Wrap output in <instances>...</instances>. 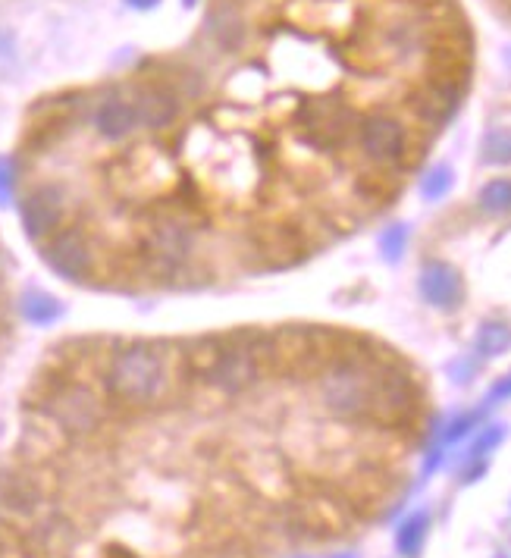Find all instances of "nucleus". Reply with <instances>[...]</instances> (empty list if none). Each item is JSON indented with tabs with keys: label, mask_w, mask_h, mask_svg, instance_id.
Returning <instances> with one entry per match:
<instances>
[{
	"label": "nucleus",
	"mask_w": 511,
	"mask_h": 558,
	"mask_svg": "<svg viewBox=\"0 0 511 558\" xmlns=\"http://www.w3.org/2000/svg\"><path fill=\"white\" fill-rule=\"evenodd\" d=\"M167 389V361L151 342L123 345L107 367V392L123 405H151Z\"/></svg>",
	"instance_id": "nucleus-1"
},
{
	"label": "nucleus",
	"mask_w": 511,
	"mask_h": 558,
	"mask_svg": "<svg viewBox=\"0 0 511 558\" xmlns=\"http://www.w3.org/2000/svg\"><path fill=\"white\" fill-rule=\"evenodd\" d=\"M374 386H377V367L345 358L323 370L320 402L336 417L361 421V417H370V408H374Z\"/></svg>",
	"instance_id": "nucleus-2"
},
{
	"label": "nucleus",
	"mask_w": 511,
	"mask_h": 558,
	"mask_svg": "<svg viewBox=\"0 0 511 558\" xmlns=\"http://www.w3.org/2000/svg\"><path fill=\"white\" fill-rule=\"evenodd\" d=\"M207 383L226 395H239L258 386L261 380V358L258 348L248 342H226L220 345L211 364L204 370Z\"/></svg>",
	"instance_id": "nucleus-3"
},
{
	"label": "nucleus",
	"mask_w": 511,
	"mask_h": 558,
	"mask_svg": "<svg viewBox=\"0 0 511 558\" xmlns=\"http://www.w3.org/2000/svg\"><path fill=\"white\" fill-rule=\"evenodd\" d=\"M48 411H51L54 424L63 433H76V436H85L91 430H98L101 421H104L101 399L88 386H79V383H69V386L57 389Z\"/></svg>",
	"instance_id": "nucleus-4"
},
{
	"label": "nucleus",
	"mask_w": 511,
	"mask_h": 558,
	"mask_svg": "<svg viewBox=\"0 0 511 558\" xmlns=\"http://www.w3.org/2000/svg\"><path fill=\"white\" fill-rule=\"evenodd\" d=\"M44 261L69 283H82L95 267V248L79 226H66L57 229L51 239H44Z\"/></svg>",
	"instance_id": "nucleus-5"
},
{
	"label": "nucleus",
	"mask_w": 511,
	"mask_h": 558,
	"mask_svg": "<svg viewBox=\"0 0 511 558\" xmlns=\"http://www.w3.org/2000/svg\"><path fill=\"white\" fill-rule=\"evenodd\" d=\"M298 123L311 145L330 151L348 138V129H352V123H355V113L342 101H311L298 113Z\"/></svg>",
	"instance_id": "nucleus-6"
},
{
	"label": "nucleus",
	"mask_w": 511,
	"mask_h": 558,
	"mask_svg": "<svg viewBox=\"0 0 511 558\" xmlns=\"http://www.w3.org/2000/svg\"><path fill=\"white\" fill-rule=\"evenodd\" d=\"M192 248H195V236L182 220H157L145 239V258L157 270L173 273L192 258Z\"/></svg>",
	"instance_id": "nucleus-7"
},
{
	"label": "nucleus",
	"mask_w": 511,
	"mask_h": 558,
	"mask_svg": "<svg viewBox=\"0 0 511 558\" xmlns=\"http://www.w3.org/2000/svg\"><path fill=\"white\" fill-rule=\"evenodd\" d=\"M19 217H22V229L26 236L41 242L51 239L57 229H63V217H66V195L57 185H38L32 189L19 204Z\"/></svg>",
	"instance_id": "nucleus-8"
},
{
	"label": "nucleus",
	"mask_w": 511,
	"mask_h": 558,
	"mask_svg": "<svg viewBox=\"0 0 511 558\" xmlns=\"http://www.w3.org/2000/svg\"><path fill=\"white\" fill-rule=\"evenodd\" d=\"M405 129L392 116H367L361 123V148L377 164H399L405 157Z\"/></svg>",
	"instance_id": "nucleus-9"
},
{
	"label": "nucleus",
	"mask_w": 511,
	"mask_h": 558,
	"mask_svg": "<svg viewBox=\"0 0 511 558\" xmlns=\"http://www.w3.org/2000/svg\"><path fill=\"white\" fill-rule=\"evenodd\" d=\"M417 286H421V295H424L427 305H433L439 311H455L461 305V298H464L461 273L452 264H446V261L424 264Z\"/></svg>",
	"instance_id": "nucleus-10"
},
{
	"label": "nucleus",
	"mask_w": 511,
	"mask_h": 558,
	"mask_svg": "<svg viewBox=\"0 0 511 558\" xmlns=\"http://www.w3.org/2000/svg\"><path fill=\"white\" fill-rule=\"evenodd\" d=\"M132 107H135V116H138V126L154 129V132L173 126L176 116H179V98L173 95L170 88H164V85L138 88Z\"/></svg>",
	"instance_id": "nucleus-11"
},
{
	"label": "nucleus",
	"mask_w": 511,
	"mask_h": 558,
	"mask_svg": "<svg viewBox=\"0 0 511 558\" xmlns=\"http://www.w3.org/2000/svg\"><path fill=\"white\" fill-rule=\"evenodd\" d=\"M41 502H44V493L32 477L16 474V471L0 474V511H4V515L32 518L38 515Z\"/></svg>",
	"instance_id": "nucleus-12"
},
{
	"label": "nucleus",
	"mask_w": 511,
	"mask_h": 558,
	"mask_svg": "<svg viewBox=\"0 0 511 558\" xmlns=\"http://www.w3.org/2000/svg\"><path fill=\"white\" fill-rule=\"evenodd\" d=\"M135 126H138V116H135L132 101L107 98L95 110V129L101 138H107V142H123V138H129L135 132Z\"/></svg>",
	"instance_id": "nucleus-13"
},
{
	"label": "nucleus",
	"mask_w": 511,
	"mask_h": 558,
	"mask_svg": "<svg viewBox=\"0 0 511 558\" xmlns=\"http://www.w3.org/2000/svg\"><path fill=\"white\" fill-rule=\"evenodd\" d=\"M32 543L38 555H69V549H73V524L63 518L41 521L32 533Z\"/></svg>",
	"instance_id": "nucleus-14"
},
{
	"label": "nucleus",
	"mask_w": 511,
	"mask_h": 558,
	"mask_svg": "<svg viewBox=\"0 0 511 558\" xmlns=\"http://www.w3.org/2000/svg\"><path fill=\"white\" fill-rule=\"evenodd\" d=\"M455 104H458L455 88L446 85V82H439V85L424 88L414 107H417V113H421V116H427L430 123H446L449 116L455 113Z\"/></svg>",
	"instance_id": "nucleus-15"
},
{
	"label": "nucleus",
	"mask_w": 511,
	"mask_h": 558,
	"mask_svg": "<svg viewBox=\"0 0 511 558\" xmlns=\"http://www.w3.org/2000/svg\"><path fill=\"white\" fill-rule=\"evenodd\" d=\"M19 311L35 327H48V323H54L63 314V305L48 292H26L19 301Z\"/></svg>",
	"instance_id": "nucleus-16"
},
{
	"label": "nucleus",
	"mask_w": 511,
	"mask_h": 558,
	"mask_svg": "<svg viewBox=\"0 0 511 558\" xmlns=\"http://www.w3.org/2000/svg\"><path fill=\"white\" fill-rule=\"evenodd\" d=\"M511 348V327L505 320H486L477 333V355L480 358H496Z\"/></svg>",
	"instance_id": "nucleus-17"
},
{
	"label": "nucleus",
	"mask_w": 511,
	"mask_h": 558,
	"mask_svg": "<svg viewBox=\"0 0 511 558\" xmlns=\"http://www.w3.org/2000/svg\"><path fill=\"white\" fill-rule=\"evenodd\" d=\"M477 204H480V211L483 214H490V217H505V214H511V179H490L480 189V198H477Z\"/></svg>",
	"instance_id": "nucleus-18"
},
{
	"label": "nucleus",
	"mask_w": 511,
	"mask_h": 558,
	"mask_svg": "<svg viewBox=\"0 0 511 558\" xmlns=\"http://www.w3.org/2000/svg\"><path fill=\"white\" fill-rule=\"evenodd\" d=\"M427 527H430V518H427V511H417V515H411L399 533H396V546L405 558H414L417 552H421L424 540H427Z\"/></svg>",
	"instance_id": "nucleus-19"
},
{
	"label": "nucleus",
	"mask_w": 511,
	"mask_h": 558,
	"mask_svg": "<svg viewBox=\"0 0 511 558\" xmlns=\"http://www.w3.org/2000/svg\"><path fill=\"white\" fill-rule=\"evenodd\" d=\"M483 160L486 164H511V129L508 126H496L483 135Z\"/></svg>",
	"instance_id": "nucleus-20"
},
{
	"label": "nucleus",
	"mask_w": 511,
	"mask_h": 558,
	"mask_svg": "<svg viewBox=\"0 0 511 558\" xmlns=\"http://www.w3.org/2000/svg\"><path fill=\"white\" fill-rule=\"evenodd\" d=\"M452 182H455L452 167L439 164V167H433V170L424 176V182H421V195H424L427 201H439V198H446V192L452 189Z\"/></svg>",
	"instance_id": "nucleus-21"
},
{
	"label": "nucleus",
	"mask_w": 511,
	"mask_h": 558,
	"mask_svg": "<svg viewBox=\"0 0 511 558\" xmlns=\"http://www.w3.org/2000/svg\"><path fill=\"white\" fill-rule=\"evenodd\" d=\"M405 245H408V229L405 226H389L383 232V239H380V248L386 254V261H399Z\"/></svg>",
	"instance_id": "nucleus-22"
},
{
	"label": "nucleus",
	"mask_w": 511,
	"mask_h": 558,
	"mask_svg": "<svg viewBox=\"0 0 511 558\" xmlns=\"http://www.w3.org/2000/svg\"><path fill=\"white\" fill-rule=\"evenodd\" d=\"M16 192V164L10 157H0V207L13 201Z\"/></svg>",
	"instance_id": "nucleus-23"
},
{
	"label": "nucleus",
	"mask_w": 511,
	"mask_h": 558,
	"mask_svg": "<svg viewBox=\"0 0 511 558\" xmlns=\"http://www.w3.org/2000/svg\"><path fill=\"white\" fill-rule=\"evenodd\" d=\"M499 439H502V427H490V430H486V433L477 439V443H474V449H471V461H483L486 452L499 446Z\"/></svg>",
	"instance_id": "nucleus-24"
},
{
	"label": "nucleus",
	"mask_w": 511,
	"mask_h": 558,
	"mask_svg": "<svg viewBox=\"0 0 511 558\" xmlns=\"http://www.w3.org/2000/svg\"><path fill=\"white\" fill-rule=\"evenodd\" d=\"M195 558H251L245 549H239V546H232V543H226V546H211V549H204V552H198Z\"/></svg>",
	"instance_id": "nucleus-25"
},
{
	"label": "nucleus",
	"mask_w": 511,
	"mask_h": 558,
	"mask_svg": "<svg viewBox=\"0 0 511 558\" xmlns=\"http://www.w3.org/2000/svg\"><path fill=\"white\" fill-rule=\"evenodd\" d=\"M474 424H477V414H464V417H458V421H452V427L446 433V443H455V439H461L464 433H471Z\"/></svg>",
	"instance_id": "nucleus-26"
},
{
	"label": "nucleus",
	"mask_w": 511,
	"mask_h": 558,
	"mask_svg": "<svg viewBox=\"0 0 511 558\" xmlns=\"http://www.w3.org/2000/svg\"><path fill=\"white\" fill-rule=\"evenodd\" d=\"M132 7H138V10H151L154 4H160V0H129Z\"/></svg>",
	"instance_id": "nucleus-27"
},
{
	"label": "nucleus",
	"mask_w": 511,
	"mask_h": 558,
	"mask_svg": "<svg viewBox=\"0 0 511 558\" xmlns=\"http://www.w3.org/2000/svg\"><path fill=\"white\" fill-rule=\"evenodd\" d=\"M333 558H355V555H333Z\"/></svg>",
	"instance_id": "nucleus-28"
},
{
	"label": "nucleus",
	"mask_w": 511,
	"mask_h": 558,
	"mask_svg": "<svg viewBox=\"0 0 511 558\" xmlns=\"http://www.w3.org/2000/svg\"><path fill=\"white\" fill-rule=\"evenodd\" d=\"M195 4V0H185V7H192Z\"/></svg>",
	"instance_id": "nucleus-29"
}]
</instances>
